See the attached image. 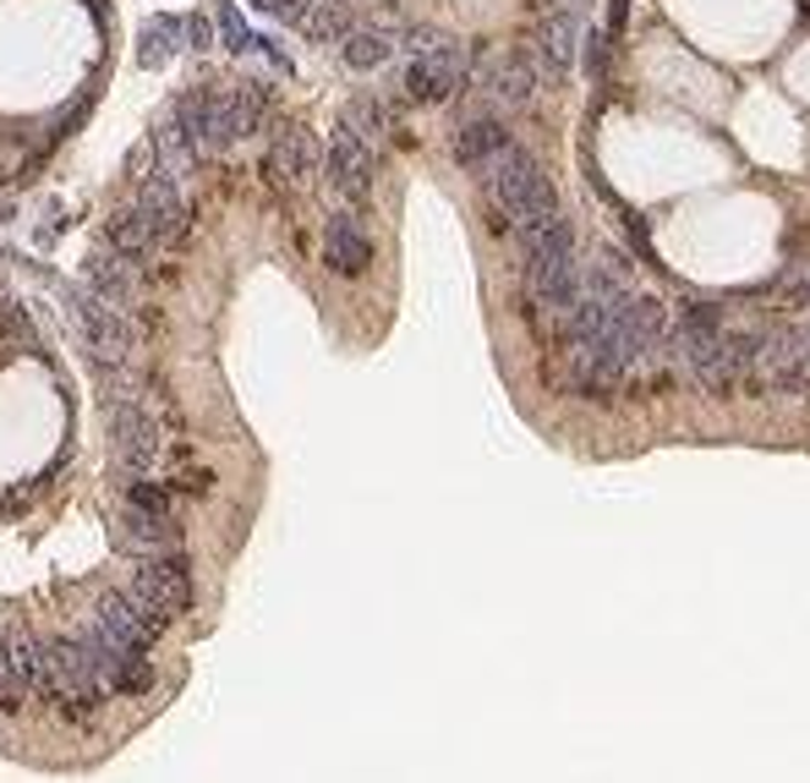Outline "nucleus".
I'll return each instance as SVG.
<instances>
[{
	"instance_id": "f257e3e1",
	"label": "nucleus",
	"mask_w": 810,
	"mask_h": 783,
	"mask_svg": "<svg viewBox=\"0 0 810 783\" xmlns=\"http://www.w3.org/2000/svg\"><path fill=\"white\" fill-rule=\"evenodd\" d=\"M483 186H487V203H493V225L498 230H531L537 219L559 214V197H553V181L542 175V164L531 149L509 143L504 154L493 159L483 170Z\"/></svg>"
},
{
	"instance_id": "f03ea898",
	"label": "nucleus",
	"mask_w": 810,
	"mask_h": 783,
	"mask_svg": "<svg viewBox=\"0 0 810 783\" xmlns=\"http://www.w3.org/2000/svg\"><path fill=\"white\" fill-rule=\"evenodd\" d=\"M472 77V50L461 39H439L433 55H411L400 72V94L411 105H450Z\"/></svg>"
},
{
	"instance_id": "7ed1b4c3",
	"label": "nucleus",
	"mask_w": 810,
	"mask_h": 783,
	"mask_svg": "<svg viewBox=\"0 0 810 783\" xmlns=\"http://www.w3.org/2000/svg\"><path fill=\"white\" fill-rule=\"evenodd\" d=\"M762 384L784 395H810V334L795 323H778L762 334Z\"/></svg>"
},
{
	"instance_id": "20e7f679",
	"label": "nucleus",
	"mask_w": 810,
	"mask_h": 783,
	"mask_svg": "<svg viewBox=\"0 0 810 783\" xmlns=\"http://www.w3.org/2000/svg\"><path fill=\"white\" fill-rule=\"evenodd\" d=\"M372 164H378V149H367L345 121L328 132V149H324V175L328 186L350 203V208H361L367 197H372Z\"/></svg>"
},
{
	"instance_id": "39448f33",
	"label": "nucleus",
	"mask_w": 810,
	"mask_h": 783,
	"mask_svg": "<svg viewBox=\"0 0 810 783\" xmlns=\"http://www.w3.org/2000/svg\"><path fill=\"white\" fill-rule=\"evenodd\" d=\"M132 203L149 214V225H154V236H160L164 247H170L175 236H186L192 203H186V186H181V175H175V170L154 164V170H149V175L132 186Z\"/></svg>"
},
{
	"instance_id": "423d86ee",
	"label": "nucleus",
	"mask_w": 810,
	"mask_h": 783,
	"mask_svg": "<svg viewBox=\"0 0 810 783\" xmlns=\"http://www.w3.org/2000/svg\"><path fill=\"white\" fill-rule=\"evenodd\" d=\"M526 291L542 313H553L559 323L570 318V308L581 302V264L575 253H553V258H526Z\"/></svg>"
},
{
	"instance_id": "0eeeda50",
	"label": "nucleus",
	"mask_w": 810,
	"mask_h": 783,
	"mask_svg": "<svg viewBox=\"0 0 810 783\" xmlns=\"http://www.w3.org/2000/svg\"><path fill=\"white\" fill-rule=\"evenodd\" d=\"M318 164H324L318 138H313L307 127H285V132H274V143H269V154H263V175H269L274 186H302L307 175H318Z\"/></svg>"
},
{
	"instance_id": "6e6552de",
	"label": "nucleus",
	"mask_w": 810,
	"mask_h": 783,
	"mask_svg": "<svg viewBox=\"0 0 810 783\" xmlns=\"http://www.w3.org/2000/svg\"><path fill=\"white\" fill-rule=\"evenodd\" d=\"M537 88H542V77H537V61H531L526 50L493 61L483 72V94H487L493 110H526V105L537 99Z\"/></svg>"
},
{
	"instance_id": "1a4fd4ad",
	"label": "nucleus",
	"mask_w": 810,
	"mask_h": 783,
	"mask_svg": "<svg viewBox=\"0 0 810 783\" xmlns=\"http://www.w3.org/2000/svg\"><path fill=\"white\" fill-rule=\"evenodd\" d=\"M83 280H88V291H94L99 302H110L116 313H127V308H132V297H138V264H127L110 242H99V247L88 253Z\"/></svg>"
},
{
	"instance_id": "9d476101",
	"label": "nucleus",
	"mask_w": 810,
	"mask_h": 783,
	"mask_svg": "<svg viewBox=\"0 0 810 783\" xmlns=\"http://www.w3.org/2000/svg\"><path fill=\"white\" fill-rule=\"evenodd\" d=\"M324 264L334 275H361L372 264V236H367V225L350 208H339V214L324 219Z\"/></svg>"
},
{
	"instance_id": "9b49d317",
	"label": "nucleus",
	"mask_w": 810,
	"mask_h": 783,
	"mask_svg": "<svg viewBox=\"0 0 810 783\" xmlns=\"http://www.w3.org/2000/svg\"><path fill=\"white\" fill-rule=\"evenodd\" d=\"M575 50H581V28H575V17H570V11H548V17H542V28H537V39H531L537 77L559 83V77L570 72Z\"/></svg>"
},
{
	"instance_id": "f8f14e48",
	"label": "nucleus",
	"mask_w": 810,
	"mask_h": 783,
	"mask_svg": "<svg viewBox=\"0 0 810 783\" xmlns=\"http://www.w3.org/2000/svg\"><path fill=\"white\" fill-rule=\"evenodd\" d=\"M509 143H515V138H509V127H504L493 110H483V116H472V121H461V127H455V143H450V149H455V164H461V170L483 175L487 164L504 154Z\"/></svg>"
},
{
	"instance_id": "ddd939ff",
	"label": "nucleus",
	"mask_w": 810,
	"mask_h": 783,
	"mask_svg": "<svg viewBox=\"0 0 810 783\" xmlns=\"http://www.w3.org/2000/svg\"><path fill=\"white\" fill-rule=\"evenodd\" d=\"M105 242H110L127 264H138V269L154 264V258L164 253V242L154 236V225H149V214H143L138 203H121V208L105 219Z\"/></svg>"
},
{
	"instance_id": "4468645a",
	"label": "nucleus",
	"mask_w": 810,
	"mask_h": 783,
	"mask_svg": "<svg viewBox=\"0 0 810 783\" xmlns=\"http://www.w3.org/2000/svg\"><path fill=\"white\" fill-rule=\"evenodd\" d=\"M181 50H186V17L154 11V17L138 22V66H143V72H164Z\"/></svg>"
},
{
	"instance_id": "2eb2a0df",
	"label": "nucleus",
	"mask_w": 810,
	"mask_h": 783,
	"mask_svg": "<svg viewBox=\"0 0 810 783\" xmlns=\"http://www.w3.org/2000/svg\"><path fill=\"white\" fill-rule=\"evenodd\" d=\"M395 55H400V39L384 33V28H372V22H356V28L339 39V61H345L350 72H378V66H389Z\"/></svg>"
},
{
	"instance_id": "dca6fc26",
	"label": "nucleus",
	"mask_w": 810,
	"mask_h": 783,
	"mask_svg": "<svg viewBox=\"0 0 810 783\" xmlns=\"http://www.w3.org/2000/svg\"><path fill=\"white\" fill-rule=\"evenodd\" d=\"M339 121H345V127H350V132H356V138L367 143V149H378V143H384V138L395 132V116H389V105H384L378 94H367V88L345 99Z\"/></svg>"
},
{
	"instance_id": "f3484780",
	"label": "nucleus",
	"mask_w": 810,
	"mask_h": 783,
	"mask_svg": "<svg viewBox=\"0 0 810 783\" xmlns=\"http://www.w3.org/2000/svg\"><path fill=\"white\" fill-rule=\"evenodd\" d=\"M350 28H356V11H350V0H313L296 33H307L313 44H334V39H345Z\"/></svg>"
},
{
	"instance_id": "a211bd4d",
	"label": "nucleus",
	"mask_w": 810,
	"mask_h": 783,
	"mask_svg": "<svg viewBox=\"0 0 810 783\" xmlns=\"http://www.w3.org/2000/svg\"><path fill=\"white\" fill-rule=\"evenodd\" d=\"M214 33H219V44H225L230 55H252V50H258V33L247 28V17H241L236 0H219V6H214Z\"/></svg>"
},
{
	"instance_id": "6ab92c4d",
	"label": "nucleus",
	"mask_w": 810,
	"mask_h": 783,
	"mask_svg": "<svg viewBox=\"0 0 810 783\" xmlns=\"http://www.w3.org/2000/svg\"><path fill=\"white\" fill-rule=\"evenodd\" d=\"M581 44H586V72H592L597 83H608V77H614V39H608V33H586Z\"/></svg>"
},
{
	"instance_id": "aec40b11",
	"label": "nucleus",
	"mask_w": 810,
	"mask_h": 783,
	"mask_svg": "<svg viewBox=\"0 0 810 783\" xmlns=\"http://www.w3.org/2000/svg\"><path fill=\"white\" fill-rule=\"evenodd\" d=\"M439 39H444L439 28H428V22H411V28L400 33V55H406V61H411V55H433V50H439Z\"/></svg>"
},
{
	"instance_id": "412c9836",
	"label": "nucleus",
	"mask_w": 810,
	"mask_h": 783,
	"mask_svg": "<svg viewBox=\"0 0 810 783\" xmlns=\"http://www.w3.org/2000/svg\"><path fill=\"white\" fill-rule=\"evenodd\" d=\"M247 6L263 11V17H274V22H285V28H302V17H307L313 0H247Z\"/></svg>"
},
{
	"instance_id": "4be33fe9",
	"label": "nucleus",
	"mask_w": 810,
	"mask_h": 783,
	"mask_svg": "<svg viewBox=\"0 0 810 783\" xmlns=\"http://www.w3.org/2000/svg\"><path fill=\"white\" fill-rule=\"evenodd\" d=\"M214 39H219V33H214V17L192 11V17H186V50H192V55H208Z\"/></svg>"
},
{
	"instance_id": "5701e85b",
	"label": "nucleus",
	"mask_w": 810,
	"mask_h": 783,
	"mask_svg": "<svg viewBox=\"0 0 810 783\" xmlns=\"http://www.w3.org/2000/svg\"><path fill=\"white\" fill-rule=\"evenodd\" d=\"M258 55H269V61H274V72H285V77H291V55H285L274 39H263V33H258Z\"/></svg>"
},
{
	"instance_id": "b1692460",
	"label": "nucleus",
	"mask_w": 810,
	"mask_h": 783,
	"mask_svg": "<svg viewBox=\"0 0 810 783\" xmlns=\"http://www.w3.org/2000/svg\"><path fill=\"white\" fill-rule=\"evenodd\" d=\"M625 22H630V0H614V6H608V39H619Z\"/></svg>"
}]
</instances>
